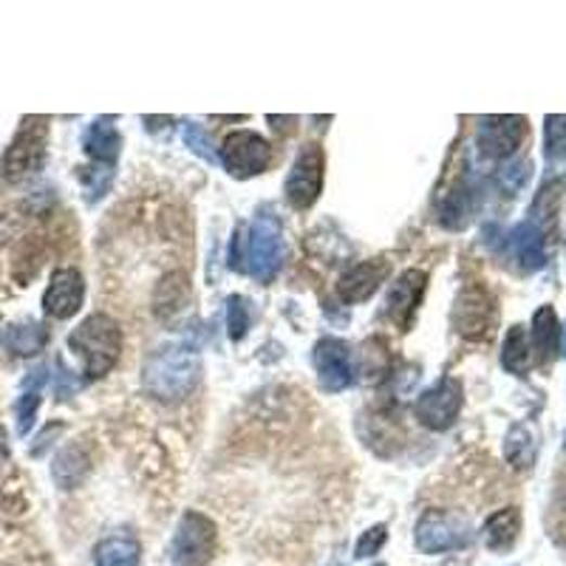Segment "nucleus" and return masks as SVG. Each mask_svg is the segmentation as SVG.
I'll return each mask as SVG.
<instances>
[{"instance_id": "obj_36", "label": "nucleus", "mask_w": 566, "mask_h": 566, "mask_svg": "<svg viewBox=\"0 0 566 566\" xmlns=\"http://www.w3.org/2000/svg\"><path fill=\"white\" fill-rule=\"evenodd\" d=\"M9 465V442H7V430L0 428V471Z\"/></svg>"}, {"instance_id": "obj_7", "label": "nucleus", "mask_w": 566, "mask_h": 566, "mask_svg": "<svg viewBox=\"0 0 566 566\" xmlns=\"http://www.w3.org/2000/svg\"><path fill=\"white\" fill-rule=\"evenodd\" d=\"M218 159L233 179H253V176L263 173L272 162V145L261 133L233 131L221 142Z\"/></svg>"}, {"instance_id": "obj_23", "label": "nucleus", "mask_w": 566, "mask_h": 566, "mask_svg": "<svg viewBox=\"0 0 566 566\" xmlns=\"http://www.w3.org/2000/svg\"><path fill=\"white\" fill-rule=\"evenodd\" d=\"M139 541L133 536H108L94 550V566H139Z\"/></svg>"}, {"instance_id": "obj_27", "label": "nucleus", "mask_w": 566, "mask_h": 566, "mask_svg": "<svg viewBox=\"0 0 566 566\" xmlns=\"http://www.w3.org/2000/svg\"><path fill=\"white\" fill-rule=\"evenodd\" d=\"M564 188V179H550V182L541 184V190L536 193V202H532V224H536L541 233H544V227L555 224Z\"/></svg>"}, {"instance_id": "obj_24", "label": "nucleus", "mask_w": 566, "mask_h": 566, "mask_svg": "<svg viewBox=\"0 0 566 566\" xmlns=\"http://www.w3.org/2000/svg\"><path fill=\"white\" fill-rule=\"evenodd\" d=\"M471 213H473V193L471 188H467L465 179H462V182H456L448 193H445L442 207H439V221H442L445 227H450V230H459V227L467 224Z\"/></svg>"}, {"instance_id": "obj_29", "label": "nucleus", "mask_w": 566, "mask_h": 566, "mask_svg": "<svg viewBox=\"0 0 566 566\" xmlns=\"http://www.w3.org/2000/svg\"><path fill=\"white\" fill-rule=\"evenodd\" d=\"M227 329H230V337L235 343L244 340V334L249 329V304L247 298H241V295H233V298L227 300Z\"/></svg>"}, {"instance_id": "obj_32", "label": "nucleus", "mask_w": 566, "mask_h": 566, "mask_svg": "<svg viewBox=\"0 0 566 566\" xmlns=\"http://www.w3.org/2000/svg\"><path fill=\"white\" fill-rule=\"evenodd\" d=\"M184 142H188V147L193 153H198V156H202V159H207V162H218V156H216V151H213V139L207 137V133H204V128H198V125H188V128H184Z\"/></svg>"}, {"instance_id": "obj_22", "label": "nucleus", "mask_w": 566, "mask_h": 566, "mask_svg": "<svg viewBox=\"0 0 566 566\" xmlns=\"http://www.w3.org/2000/svg\"><path fill=\"white\" fill-rule=\"evenodd\" d=\"M504 459L513 471H530L538 459V439L527 425H513L504 436Z\"/></svg>"}, {"instance_id": "obj_3", "label": "nucleus", "mask_w": 566, "mask_h": 566, "mask_svg": "<svg viewBox=\"0 0 566 566\" xmlns=\"http://www.w3.org/2000/svg\"><path fill=\"white\" fill-rule=\"evenodd\" d=\"M283 258H286V239H283L281 218L261 213L247 235V272L255 281L269 283L281 272Z\"/></svg>"}, {"instance_id": "obj_1", "label": "nucleus", "mask_w": 566, "mask_h": 566, "mask_svg": "<svg viewBox=\"0 0 566 566\" xmlns=\"http://www.w3.org/2000/svg\"><path fill=\"white\" fill-rule=\"evenodd\" d=\"M198 355L188 346H165L147 357L142 371V385L153 400L179 402L184 400L198 383Z\"/></svg>"}, {"instance_id": "obj_33", "label": "nucleus", "mask_w": 566, "mask_h": 566, "mask_svg": "<svg viewBox=\"0 0 566 566\" xmlns=\"http://www.w3.org/2000/svg\"><path fill=\"white\" fill-rule=\"evenodd\" d=\"M111 176H114L111 167H86V170H80V182L86 184L91 196H100L102 190L111 184Z\"/></svg>"}, {"instance_id": "obj_8", "label": "nucleus", "mask_w": 566, "mask_h": 566, "mask_svg": "<svg viewBox=\"0 0 566 566\" xmlns=\"http://www.w3.org/2000/svg\"><path fill=\"white\" fill-rule=\"evenodd\" d=\"M323 176H326V156L318 142L300 147L298 159L292 162V170L286 176V202L295 210H309L320 198L323 190Z\"/></svg>"}, {"instance_id": "obj_2", "label": "nucleus", "mask_w": 566, "mask_h": 566, "mask_svg": "<svg viewBox=\"0 0 566 566\" xmlns=\"http://www.w3.org/2000/svg\"><path fill=\"white\" fill-rule=\"evenodd\" d=\"M68 349L82 357L88 377L100 380L119 363V355H123V329L108 314H88L80 326L68 334Z\"/></svg>"}, {"instance_id": "obj_20", "label": "nucleus", "mask_w": 566, "mask_h": 566, "mask_svg": "<svg viewBox=\"0 0 566 566\" xmlns=\"http://www.w3.org/2000/svg\"><path fill=\"white\" fill-rule=\"evenodd\" d=\"M190 300V281L184 272H167L165 278L156 286V295H153V306H156V314L159 318H176L182 312Z\"/></svg>"}, {"instance_id": "obj_15", "label": "nucleus", "mask_w": 566, "mask_h": 566, "mask_svg": "<svg viewBox=\"0 0 566 566\" xmlns=\"http://www.w3.org/2000/svg\"><path fill=\"white\" fill-rule=\"evenodd\" d=\"M425 290H428V275L422 269H408L402 272L400 281L394 283V290L388 292V318L397 323L400 329L411 326L416 309H420L422 298H425Z\"/></svg>"}, {"instance_id": "obj_18", "label": "nucleus", "mask_w": 566, "mask_h": 566, "mask_svg": "<svg viewBox=\"0 0 566 566\" xmlns=\"http://www.w3.org/2000/svg\"><path fill=\"white\" fill-rule=\"evenodd\" d=\"M532 351L538 355L541 363H550L558 355V343H561V323L558 314L550 304L541 306L536 314H532Z\"/></svg>"}, {"instance_id": "obj_35", "label": "nucleus", "mask_w": 566, "mask_h": 566, "mask_svg": "<svg viewBox=\"0 0 566 566\" xmlns=\"http://www.w3.org/2000/svg\"><path fill=\"white\" fill-rule=\"evenodd\" d=\"M244 239H247V233L239 227L233 235V249H230V267H233L235 272L247 269V263H244Z\"/></svg>"}, {"instance_id": "obj_26", "label": "nucleus", "mask_w": 566, "mask_h": 566, "mask_svg": "<svg viewBox=\"0 0 566 566\" xmlns=\"http://www.w3.org/2000/svg\"><path fill=\"white\" fill-rule=\"evenodd\" d=\"M49 343V329L43 323H15L7 332V349L17 357H31Z\"/></svg>"}, {"instance_id": "obj_9", "label": "nucleus", "mask_w": 566, "mask_h": 566, "mask_svg": "<svg viewBox=\"0 0 566 566\" xmlns=\"http://www.w3.org/2000/svg\"><path fill=\"white\" fill-rule=\"evenodd\" d=\"M465 406V388L456 377H442L416 400V420L430 430H448Z\"/></svg>"}, {"instance_id": "obj_10", "label": "nucleus", "mask_w": 566, "mask_h": 566, "mask_svg": "<svg viewBox=\"0 0 566 566\" xmlns=\"http://www.w3.org/2000/svg\"><path fill=\"white\" fill-rule=\"evenodd\" d=\"M496 304L493 295L481 286H467L462 290L453 309V329L467 340H485L493 334Z\"/></svg>"}, {"instance_id": "obj_30", "label": "nucleus", "mask_w": 566, "mask_h": 566, "mask_svg": "<svg viewBox=\"0 0 566 566\" xmlns=\"http://www.w3.org/2000/svg\"><path fill=\"white\" fill-rule=\"evenodd\" d=\"M37 408H40V391H23V397L17 400L15 406V414H17V434L26 436L31 430L37 420Z\"/></svg>"}, {"instance_id": "obj_6", "label": "nucleus", "mask_w": 566, "mask_h": 566, "mask_svg": "<svg viewBox=\"0 0 566 566\" xmlns=\"http://www.w3.org/2000/svg\"><path fill=\"white\" fill-rule=\"evenodd\" d=\"M46 145H49L46 119H23L21 131L15 133L7 156H3V176L9 182H23V179L40 173V167L46 162Z\"/></svg>"}, {"instance_id": "obj_38", "label": "nucleus", "mask_w": 566, "mask_h": 566, "mask_svg": "<svg viewBox=\"0 0 566 566\" xmlns=\"http://www.w3.org/2000/svg\"><path fill=\"white\" fill-rule=\"evenodd\" d=\"M377 566H383V564H377Z\"/></svg>"}, {"instance_id": "obj_17", "label": "nucleus", "mask_w": 566, "mask_h": 566, "mask_svg": "<svg viewBox=\"0 0 566 566\" xmlns=\"http://www.w3.org/2000/svg\"><path fill=\"white\" fill-rule=\"evenodd\" d=\"M518 532H522V513H518V507L499 510L481 527V538H485L487 550L493 552L513 550V544L518 541Z\"/></svg>"}, {"instance_id": "obj_4", "label": "nucleus", "mask_w": 566, "mask_h": 566, "mask_svg": "<svg viewBox=\"0 0 566 566\" xmlns=\"http://www.w3.org/2000/svg\"><path fill=\"white\" fill-rule=\"evenodd\" d=\"M218 550V527L204 513H184L173 532L170 558L176 566H207Z\"/></svg>"}, {"instance_id": "obj_25", "label": "nucleus", "mask_w": 566, "mask_h": 566, "mask_svg": "<svg viewBox=\"0 0 566 566\" xmlns=\"http://www.w3.org/2000/svg\"><path fill=\"white\" fill-rule=\"evenodd\" d=\"M501 365H504L510 374H527V371H530L532 346L524 326H513L507 332V337H504V346H501Z\"/></svg>"}, {"instance_id": "obj_31", "label": "nucleus", "mask_w": 566, "mask_h": 566, "mask_svg": "<svg viewBox=\"0 0 566 566\" xmlns=\"http://www.w3.org/2000/svg\"><path fill=\"white\" fill-rule=\"evenodd\" d=\"M385 541H388V527H385V524L369 527V530L360 536V541H357L355 558L365 561V558H371V555H377V552L385 546Z\"/></svg>"}, {"instance_id": "obj_12", "label": "nucleus", "mask_w": 566, "mask_h": 566, "mask_svg": "<svg viewBox=\"0 0 566 566\" xmlns=\"http://www.w3.org/2000/svg\"><path fill=\"white\" fill-rule=\"evenodd\" d=\"M527 137L524 117H485L476 131V145L487 159H507L522 147Z\"/></svg>"}, {"instance_id": "obj_5", "label": "nucleus", "mask_w": 566, "mask_h": 566, "mask_svg": "<svg viewBox=\"0 0 566 566\" xmlns=\"http://www.w3.org/2000/svg\"><path fill=\"white\" fill-rule=\"evenodd\" d=\"M414 541L425 555H442V552L465 550L473 541L471 522L450 510H428L416 522Z\"/></svg>"}, {"instance_id": "obj_34", "label": "nucleus", "mask_w": 566, "mask_h": 566, "mask_svg": "<svg viewBox=\"0 0 566 566\" xmlns=\"http://www.w3.org/2000/svg\"><path fill=\"white\" fill-rule=\"evenodd\" d=\"M499 179H501V184L510 190V193H516V190L524 188V182L530 179V165H527V162H518V165H513V167H504Z\"/></svg>"}, {"instance_id": "obj_37", "label": "nucleus", "mask_w": 566, "mask_h": 566, "mask_svg": "<svg viewBox=\"0 0 566 566\" xmlns=\"http://www.w3.org/2000/svg\"><path fill=\"white\" fill-rule=\"evenodd\" d=\"M561 337H564V346H561V349H564V355H566V326L561 329Z\"/></svg>"}, {"instance_id": "obj_16", "label": "nucleus", "mask_w": 566, "mask_h": 566, "mask_svg": "<svg viewBox=\"0 0 566 566\" xmlns=\"http://www.w3.org/2000/svg\"><path fill=\"white\" fill-rule=\"evenodd\" d=\"M510 249H513V258H516L524 272H536V269L544 267V233L532 221H522V224L513 227Z\"/></svg>"}, {"instance_id": "obj_13", "label": "nucleus", "mask_w": 566, "mask_h": 566, "mask_svg": "<svg viewBox=\"0 0 566 566\" xmlns=\"http://www.w3.org/2000/svg\"><path fill=\"white\" fill-rule=\"evenodd\" d=\"M82 298H86V281L80 269H57L43 295V312L54 320H68L80 312Z\"/></svg>"}, {"instance_id": "obj_28", "label": "nucleus", "mask_w": 566, "mask_h": 566, "mask_svg": "<svg viewBox=\"0 0 566 566\" xmlns=\"http://www.w3.org/2000/svg\"><path fill=\"white\" fill-rule=\"evenodd\" d=\"M544 153L550 162H566V114L544 119Z\"/></svg>"}, {"instance_id": "obj_19", "label": "nucleus", "mask_w": 566, "mask_h": 566, "mask_svg": "<svg viewBox=\"0 0 566 566\" xmlns=\"http://www.w3.org/2000/svg\"><path fill=\"white\" fill-rule=\"evenodd\" d=\"M82 147L102 167H114V162L119 159V151H123V137H119L114 125L100 119V123L88 125L86 137H82Z\"/></svg>"}, {"instance_id": "obj_11", "label": "nucleus", "mask_w": 566, "mask_h": 566, "mask_svg": "<svg viewBox=\"0 0 566 566\" xmlns=\"http://www.w3.org/2000/svg\"><path fill=\"white\" fill-rule=\"evenodd\" d=\"M314 371H318L320 388L329 394H337L355 383V363H351V349L337 337H323L314 346L312 355Z\"/></svg>"}, {"instance_id": "obj_14", "label": "nucleus", "mask_w": 566, "mask_h": 566, "mask_svg": "<svg viewBox=\"0 0 566 566\" xmlns=\"http://www.w3.org/2000/svg\"><path fill=\"white\" fill-rule=\"evenodd\" d=\"M388 272H391V263L385 258H369V261L355 263L337 281V295H340L343 304H363L380 290V283L388 278Z\"/></svg>"}, {"instance_id": "obj_21", "label": "nucleus", "mask_w": 566, "mask_h": 566, "mask_svg": "<svg viewBox=\"0 0 566 566\" xmlns=\"http://www.w3.org/2000/svg\"><path fill=\"white\" fill-rule=\"evenodd\" d=\"M88 471H91V459H88V453L82 450V445H68V448L60 450L57 459H54L51 476H54V481H57L63 490H74V487L82 485Z\"/></svg>"}]
</instances>
